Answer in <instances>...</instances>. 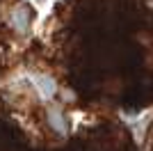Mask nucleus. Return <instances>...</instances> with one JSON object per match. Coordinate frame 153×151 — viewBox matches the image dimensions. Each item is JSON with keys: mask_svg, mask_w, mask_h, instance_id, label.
I'll use <instances>...</instances> for the list:
<instances>
[{"mask_svg": "<svg viewBox=\"0 0 153 151\" xmlns=\"http://www.w3.org/2000/svg\"><path fill=\"white\" fill-rule=\"evenodd\" d=\"M9 25H12L19 34H25V32L30 30V12H27L25 7H16V9L9 14Z\"/></svg>", "mask_w": 153, "mask_h": 151, "instance_id": "nucleus-2", "label": "nucleus"}, {"mask_svg": "<svg viewBox=\"0 0 153 151\" xmlns=\"http://www.w3.org/2000/svg\"><path fill=\"white\" fill-rule=\"evenodd\" d=\"M48 126H51V128L57 133V135H66L69 124H66V117H64V112L59 110V108L53 105L51 110H48Z\"/></svg>", "mask_w": 153, "mask_h": 151, "instance_id": "nucleus-3", "label": "nucleus"}, {"mask_svg": "<svg viewBox=\"0 0 153 151\" xmlns=\"http://www.w3.org/2000/svg\"><path fill=\"white\" fill-rule=\"evenodd\" d=\"M30 82H32V89L37 92V96L41 101H53L55 94H57V85L51 76L46 73H32L30 76Z\"/></svg>", "mask_w": 153, "mask_h": 151, "instance_id": "nucleus-1", "label": "nucleus"}]
</instances>
